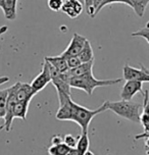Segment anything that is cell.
I'll return each mask as SVG.
<instances>
[{
    "label": "cell",
    "instance_id": "6da1fadb",
    "mask_svg": "<svg viewBox=\"0 0 149 155\" xmlns=\"http://www.w3.org/2000/svg\"><path fill=\"white\" fill-rule=\"evenodd\" d=\"M105 104H102L97 109H89L77 104L73 99L68 98L65 101L59 103V108L56 112V118L58 120H71L78 124L82 133H88L89 124L93 118L99 113L106 111Z\"/></svg>",
    "mask_w": 149,
    "mask_h": 155
},
{
    "label": "cell",
    "instance_id": "7a4b0ae2",
    "mask_svg": "<svg viewBox=\"0 0 149 155\" xmlns=\"http://www.w3.org/2000/svg\"><path fill=\"white\" fill-rule=\"evenodd\" d=\"M104 104L107 110H110L121 117L132 123H140L143 108L142 104L123 99L121 101H105Z\"/></svg>",
    "mask_w": 149,
    "mask_h": 155
},
{
    "label": "cell",
    "instance_id": "3957f363",
    "mask_svg": "<svg viewBox=\"0 0 149 155\" xmlns=\"http://www.w3.org/2000/svg\"><path fill=\"white\" fill-rule=\"evenodd\" d=\"M122 82V79L115 80H98L93 74H85L81 77H71L70 79V85L71 88L85 91L88 95H92L93 91L98 87H106V86H114Z\"/></svg>",
    "mask_w": 149,
    "mask_h": 155
},
{
    "label": "cell",
    "instance_id": "277c9868",
    "mask_svg": "<svg viewBox=\"0 0 149 155\" xmlns=\"http://www.w3.org/2000/svg\"><path fill=\"white\" fill-rule=\"evenodd\" d=\"M49 83H51L50 70H49L48 62L46 61V60H44V62L42 64V70H41L40 74L33 80L30 85H31L32 89L35 92V94H38L40 91H42Z\"/></svg>",
    "mask_w": 149,
    "mask_h": 155
},
{
    "label": "cell",
    "instance_id": "5b68a950",
    "mask_svg": "<svg viewBox=\"0 0 149 155\" xmlns=\"http://www.w3.org/2000/svg\"><path fill=\"white\" fill-rule=\"evenodd\" d=\"M123 76L126 81L135 80L142 83H149V71L141 65V68H136L133 66L126 64L123 70Z\"/></svg>",
    "mask_w": 149,
    "mask_h": 155
},
{
    "label": "cell",
    "instance_id": "8992f818",
    "mask_svg": "<svg viewBox=\"0 0 149 155\" xmlns=\"http://www.w3.org/2000/svg\"><path fill=\"white\" fill-rule=\"evenodd\" d=\"M12 87H13V92H15L16 101L30 102L32 100L33 97L36 95L35 92L32 89L31 85L27 84V83L18 82L15 85H12Z\"/></svg>",
    "mask_w": 149,
    "mask_h": 155
},
{
    "label": "cell",
    "instance_id": "52a82bcc",
    "mask_svg": "<svg viewBox=\"0 0 149 155\" xmlns=\"http://www.w3.org/2000/svg\"><path fill=\"white\" fill-rule=\"evenodd\" d=\"M86 41H87L86 37L78 34V33H74L73 35V37H71V40L70 44H68V46L67 47V49L62 52L61 55L63 57L71 56V55H78L80 53V51L82 50L83 46H84Z\"/></svg>",
    "mask_w": 149,
    "mask_h": 155
},
{
    "label": "cell",
    "instance_id": "ba28073f",
    "mask_svg": "<svg viewBox=\"0 0 149 155\" xmlns=\"http://www.w3.org/2000/svg\"><path fill=\"white\" fill-rule=\"evenodd\" d=\"M143 91V83L135 80H129L124 85L122 91H121V97L123 100H132L133 97L137 93Z\"/></svg>",
    "mask_w": 149,
    "mask_h": 155
},
{
    "label": "cell",
    "instance_id": "9c48e42d",
    "mask_svg": "<svg viewBox=\"0 0 149 155\" xmlns=\"http://www.w3.org/2000/svg\"><path fill=\"white\" fill-rule=\"evenodd\" d=\"M61 10L68 18H76L83 12L84 6L80 0H65Z\"/></svg>",
    "mask_w": 149,
    "mask_h": 155
},
{
    "label": "cell",
    "instance_id": "30bf717a",
    "mask_svg": "<svg viewBox=\"0 0 149 155\" xmlns=\"http://www.w3.org/2000/svg\"><path fill=\"white\" fill-rule=\"evenodd\" d=\"M16 4L18 0H0V8L2 9L4 18L8 21L16 18Z\"/></svg>",
    "mask_w": 149,
    "mask_h": 155
},
{
    "label": "cell",
    "instance_id": "8fae6325",
    "mask_svg": "<svg viewBox=\"0 0 149 155\" xmlns=\"http://www.w3.org/2000/svg\"><path fill=\"white\" fill-rule=\"evenodd\" d=\"M93 65H94V60L88 62H82L81 64L76 66L74 68H68V74L71 78V77H81L85 74H93Z\"/></svg>",
    "mask_w": 149,
    "mask_h": 155
},
{
    "label": "cell",
    "instance_id": "7c38bea8",
    "mask_svg": "<svg viewBox=\"0 0 149 155\" xmlns=\"http://www.w3.org/2000/svg\"><path fill=\"white\" fill-rule=\"evenodd\" d=\"M44 60H46L48 63H50L54 68H56L60 73H65V71L68 70L65 57H63L61 54L56 55V56H46L44 58Z\"/></svg>",
    "mask_w": 149,
    "mask_h": 155
},
{
    "label": "cell",
    "instance_id": "4fadbf2b",
    "mask_svg": "<svg viewBox=\"0 0 149 155\" xmlns=\"http://www.w3.org/2000/svg\"><path fill=\"white\" fill-rule=\"evenodd\" d=\"M78 56L82 62H88L94 60V52H93L92 45H91L90 41L88 39L86 42H85L84 46H83L82 50L78 54Z\"/></svg>",
    "mask_w": 149,
    "mask_h": 155
},
{
    "label": "cell",
    "instance_id": "5bb4252c",
    "mask_svg": "<svg viewBox=\"0 0 149 155\" xmlns=\"http://www.w3.org/2000/svg\"><path fill=\"white\" fill-rule=\"evenodd\" d=\"M89 146H90V141H89L88 133H82V135L77 140V145L74 147L77 152L79 153V155H84L85 152L89 150Z\"/></svg>",
    "mask_w": 149,
    "mask_h": 155
},
{
    "label": "cell",
    "instance_id": "9a60e30c",
    "mask_svg": "<svg viewBox=\"0 0 149 155\" xmlns=\"http://www.w3.org/2000/svg\"><path fill=\"white\" fill-rule=\"evenodd\" d=\"M130 2H131V7L134 9L135 13L139 18H143L146 7L149 4V0H130Z\"/></svg>",
    "mask_w": 149,
    "mask_h": 155
},
{
    "label": "cell",
    "instance_id": "2e32d148",
    "mask_svg": "<svg viewBox=\"0 0 149 155\" xmlns=\"http://www.w3.org/2000/svg\"><path fill=\"white\" fill-rule=\"evenodd\" d=\"M71 149L73 148L68 147L65 143H61L58 145H51L48 148V153L49 155H67Z\"/></svg>",
    "mask_w": 149,
    "mask_h": 155
},
{
    "label": "cell",
    "instance_id": "e0dca14e",
    "mask_svg": "<svg viewBox=\"0 0 149 155\" xmlns=\"http://www.w3.org/2000/svg\"><path fill=\"white\" fill-rule=\"evenodd\" d=\"M140 123L142 124L144 131L141 134L135 136V140H139V139H146L149 137V118L146 115H144L143 113H141V118H140Z\"/></svg>",
    "mask_w": 149,
    "mask_h": 155
},
{
    "label": "cell",
    "instance_id": "ac0fdd59",
    "mask_svg": "<svg viewBox=\"0 0 149 155\" xmlns=\"http://www.w3.org/2000/svg\"><path fill=\"white\" fill-rule=\"evenodd\" d=\"M8 96V88L0 90V118H4L6 113V103Z\"/></svg>",
    "mask_w": 149,
    "mask_h": 155
},
{
    "label": "cell",
    "instance_id": "d6986e66",
    "mask_svg": "<svg viewBox=\"0 0 149 155\" xmlns=\"http://www.w3.org/2000/svg\"><path fill=\"white\" fill-rule=\"evenodd\" d=\"M65 60H67V64L68 66V68H76V66H78L82 63V61L80 60L78 55L68 56V57H65Z\"/></svg>",
    "mask_w": 149,
    "mask_h": 155
},
{
    "label": "cell",
    "instance_id": "ffe728a7",
    "mask_svg": "<svg viewBox=\"0 0 149 155\" xmlns=\"http://www.w3.org/2000/svg\"><path fill=\"white\" fill-rule=\"evenodd\" d=\"M63 1H65V0H48L47 4H48V7L50 8L51 10L57 12L61 10Z\"/></svg>",
    "mask_w": 149,
    "mask_h": 155
},
{
    "label": "cell",
    "instance_id": "44dd1931",
    "mask_svg": "<svg viewBox=\"0 0 149 155\" xmlns=\"http://www.w3.org/2000/svg\"><path fill=\"white\" fill-rule=\"evenodd\" d=\"M133 37H141L143 39H145L147 41V43L149 44V28H143V29H139L136 32L132 33Z\"/></svg>",
    "mask_w": 149,
    "mask_h": 155
},
{
    "label": "cell",
    "instance_id": "7402d4cb",
    "mask_svg": "<svg viewBox=\"0 0 149 155\" xmlns=\"http://www.w3.org/2000/svg\"><path fill=\"white\" fill-rule=\"evenodd\" d=\"M144 98H143V103H142V113L146 115L149 118V96H148V91L144 92Z\"/></svg>",
    "mask_w": 149,
    "mask_h": 155
},
{
    "label": "cell",
    "instance_id": "603a6c76",
    "mask_svg": "<svg viewBox=\"0 0 149 155\" xmlns=\"http://www.w3.org/2000/svg\"><path fill=\"white\" fill-rule=\"evenodd\" d=\"M77 138L74 137V136L68 134V135H65V137H63V143L65 144V145H68V147L71 148H74L77 145Z\"/></svg>",
    "mask_w": 149,
    "mask_h": 155
},
{
    "label": "cell",
    "instance_id": "cb8c5ba5",
    "mask_svg": "<svg viewBox=\"0 0 149 155\" xmlns=\"http://www.w3.org/2000/svg\"><path fill=\"white\" fill-rule=\"evenodd\" d=\"M85 9L91 18H94V8H93V0H85Z\"/></svg>",
    "mask_w": 149,
    "mask_h": 155
},
{
    "label": "cell",
    "instance_id": "d4e9b609",
    "mask_svg": "<svg viewBox=\"0 0 149 155\" xmlns=\"http://www.w3.org/2000/svg\"><path fill=\"white\" fill-rule=\"evenodd\" d=\"M112 3H123L131 7V2H130V0H104V2L102 3V8L105 7L106 5H109Z\"/></svg>",
    "mask_w": 149,
    "mask_h": 155
},
{
    "label": "cell",
    "instance_id": "484cf974",
    "mask_svg": "<svg viewBox=\"0 0 149 155\" xmlns=\"http://www.w3.org/2000/svg\"><path fill=\"white\" fill-rule=\"evenodd\" d=\"M104 0H93V8H94V18L98 15L99 12L102 9V3Z\"/></svg>",
    "mask_w": 149,
    "mask_h": 155
},
{
    "label": "cell",
    "instance_id": "4316f807",
    "mask_svg": "<svg viewBox=\"0 0 149 155\" xmlns=\"http://www.w3.org/2000/svg\"><path fill=\"white\" fill-rule=\"evenodd\" d=\"M63 143V138L59 135H55L51 138V145H58Z\"/></svg>",
    "mask_w": 149,
    "mask_h": 155
},
{
    "label": "cell",
    "instance_id": "83f0119b",
    "mask_svg": "<svg viewBox=\"0 0 149 155\" xmlns=\"http://www.w3.org/2000/svg\"><path fill=\"white\" fill-rule=\"evenodd\" d=\"M7 30H8L7 26H2V27H0V37H1V36L3 35V34H5V33L7 32Z\"/></svg>",
    "mask_w": 149,
    "mask_h": 155
},
{
    "label": "cell",
    "instance_id": "f1b7e54d",
    "mask_svg": "<svg viewBox=\"0 0 149 155\" xmlns=\"http://www.w3.org/2000/svg\"><path fill=\"white\" fill-rule=\"evenodd\" d=\"M67 155H79V153L77 152L76 148H73L70 152H68V153Z\"/></svg>",
    "mask_w": 149,
    "mask_h": 155
},
{
    "label": "cell",
    "instance_id": "f546056e",
    "mask_svg": "<svg viewBox=\"0 0 149 155\" xmlns=\"http://www.w3.org/2000/svg\"><path fill=\"white\" fill-rule=\"evenodd\" d=\"M145 148L146 150H148L149 149V137L146 138V141H145Z\"/></svg>",
    "mask_w": 149,
    "mask_h": 155
},
{
    "label": "cell",
    "instance_id": "4dcf8cb0",
    "mask_svg": "<svg viewBox=\"0 0 149 155\" xmlns=\"http://www.w3.org/2000/svg\"><path fill=\"white\" fill-rule=\"evenodd\" d=\"M84 155H94V154H93V152H91L90 150H88V151L85 152V154H84Z\"/></svg>",
    "mask_w": 149,
    "mask_h": 155
},
{
    "label": "cell",
    "instance_id": "1f68e13d",
    "mask_svg": "<svg viewBox=\"0 0 149 155\" xmlns=\"http://www.w3.org/2000/svg\"><path fill=\"white\" fill-rule=\"evenodd\" d=\"M146 28H149V21H148L147 24H146Z\"/></svg>",
    "mask_w": 149,
    "mask_h": 155
},
{
    "label": "cell",
    "instance_id": "d6a6232c",
    "mask_svg": "<svg viewBox=\"0 0 149 155\" xmlns=\"http://www.w3.org/2000/svg\"><path fill=\"white\" fill-rule=\"evenodd\" d=\"M146 153H147V155H149V149L148 150H146Z\"/></svg>",
    "mask_w": 149,
    "mask_h": 155
}]
</instances>
